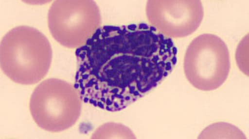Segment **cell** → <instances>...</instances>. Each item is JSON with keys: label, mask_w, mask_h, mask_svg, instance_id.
I'll return each instance as SVG.
<instances>
[{"label": "cell", "mask_w": 249, "mask_h": 139, "mask_svg": "<svg viewBox=\"0 0 249 139\" xmlns=\"http://www.w3.org/2000/svg\"><path fill=\"white\" fill-rule=\"evenodd\" d=\"M100 10L92 0H57L50 6L48 24L53 37L69 48L84 45L101 24Z\"/></svg>", "instance_id": "5"}, {"label": "cell", "mask_w": 249, "mask_h": 139, "mask_svg": "<svg viewBox=\"0 0 249 139\" xmlns=\"http://www.w3.org/2000/svg\"><path fill=\"white\" fill-rule=\"evenodd\" d=\"M82 100L74 85L51 78L40 83L30 99L29 108L34 122L51 132L67 130L78 121Z\"/></svg>", "instance_id": "3"}, {"label": "cell", "mask_w": 249, "mask_h": 139, "mask_svg": "<svg viewBox=\"0 0 249 139\" xmlns=\"http://www.w3.org/2000/svg\"><path fill=\"white\" fill-rule=\"evenodd\" d=\"M186 78L195 88L210 91L220 87L230 71L228 46L219 36L203 33L194 38L188 46L184 58Z\"/></svg>", "instance_id": "4"}, {"label": "cell", "mask_w": 249, "mask_h": 139, "mask_svg": "<svg viewBox=\"0 0 249 139\" xmlns=\"http://www.w3.org/2000/svg\"><path fill=\"white\" fill-rule=\"evenodd\" d=\"M177 52L172 39L150 24L105 25L76 49L74 86L83 102L121 111L169 76Z\"/></svg>", "instance_id": "1"}, {"label": "cell", "mask_w": 249, "mask_h": 139, "mask_svg": "<svg viewBox=\"0 0 249 139\" xmlns=\"http://www.w3.org/2000/svg\"><path fill=\"white\" fill-rule=\"evenodd\" d=\"M145 13L149 24L171 38L185 37L194 33L204 16L199 0H149Z\"/></svg>", "instance_id": "6"}, {"label": "cell", "mask_w": 249, "mask_h": 139, "mask_svg": "<svg viewBox=\"0 0 249 139\" xmlns=\"http://www.w3.org/2000/svg\"><path fill=\"white\" fill-rule=\"evenodd\" d=\"M51 45L37 29L21 25L9 31L0 46V63L3 73L22 85L38 83L47 74L52 61Z\"/></svg>", "instance_id": "2"}]
</instances>
